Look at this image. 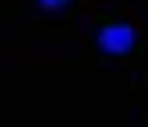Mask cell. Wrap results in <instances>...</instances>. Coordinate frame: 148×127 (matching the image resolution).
<instances>
[{
  "instance_id": "6da1fadb",
  "label": "cell",
  "mask_w": 148,
  "mask_h": 127,
  "mask_svg": "<svg viewBox=\"0 0 148 127\" xmlns=\"http://www.w3.org/2000/svg\"><path fill=\"white\" fill-rule=\"evenodd\" d=\"M95 41H99V49H103V53L119 58V53H132V45H136V29L127 25V21H115V25H103Z\"/></svg>"
},
{
  "instance_id": "7a4b0ae2",
  "label": "cell",
  "mask_w": 148,
  "mask_h": 127,
  "mask_svg": "<svg viewBox=\"0 0 148 127\" xmlns=\"http://www.w3.org/2000/svg\"><path fill=\"white\" fill-rule=\"evenodd\" d=\"M70 0H37V8H45V12H58V8H66Z\"/></svg>"
}]
</instances>
